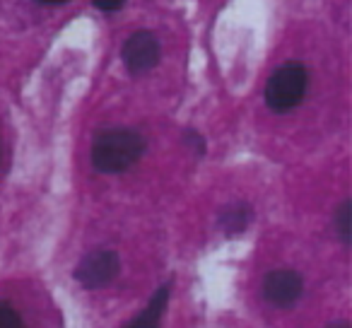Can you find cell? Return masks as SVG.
Segmentation results:
<instances>
[{
  "label": "cell",
  "mask_w": 352,
  "mask_h": 328,
  "mask_svg": "<svg viewBox=\"0 0 352 328\" xmlns=\"http://www.w3.org/2000/svg\"><path fill=\"white\" fill-rule=\"evenodd\" d=\"M123 63L131 73H147L160 63V41L150 32H135L123 44Z\"/></svg>",
  "instance_id": "obj_5"
},
{
  "label": "cell",
  "mask_w": 352,
  "mask_h": 328,
  "mask_svg": "<svg viewBox=\"0 0 352 328\" xmlns=\"http://www.w3.org/2000/svg\"><path fill=\"white\" fill-rule=\"evenodd\" d=\"M249 222H251V208L244 206V203L225 208L220 215V225L225 227L227 234H239V232H244L249 227Z\"/></svg>",
  "instance_id": "obj_7"
},
{
  "label": "cell",
  "mask_w": 352,
  "mask_h": 328,
  "mask_svg": "<svg viewBox=\"0 0 352 328\" xmlns=\"http://www.w3.org/2000/svg\"><path fill=\"white\" fill-rule=\"evenodd\" d=\"M36 3H41V6H63L68 0H36Z\"/></svg>",
  "instance_id": "obj_11"
},
{
  "label": "cell",
  "mask_w": 352,
  "mask_h": 328,
  "mask_svg": "<svg viewBox=\"0 0 352 328\" xmlns=\"http://www.w3.org/2000/svg\"><path fill=\"white\" fill-rule=\"evenodd\" d=\"M118 268H121V263H118V256L113 254V251H92V254H87L78 263V268H75V280H78L82 287L97 289L111 283V280L116 278Z\"/></svg>",
  "instance_id": "obj_3"
},
{
  "label": "cell",
  "mask_w": 352,
  "mask_h": 328,
  "mask_svg": "<svg viewBox=\"0 0 352 328\" xmlns=\"http://www.w3.org/2000/svg\"><path fill=\"white\" fill-rule=\"evenodd\" d=\"M145 152V140L131 128H107L92 142V164L102 174H121Z\"/></svg>",
  "instance_id": "obj_1"
},
{
  "label": "cell",
  "mask_w": 352,
  "mask_h": 328,
  "mask_svg": "<svg viewBox=\"0 0 352 328\" xmlns=\"http://www.w3.org/2000/svg\"><path fill=\"white\" fill-rule=\"evenodd\" d=\"M0 328H27L25 321L20 318V314L8 302H3V299H0Z\"/></svg>",
  "instance_id": "obj_9"
},
{
  "label": "cell",
  "mask_w": 352,
  "mask_h": 328,
  "mask_svg": "<svg viewBox=\"0 0 352 328\" xmlns=\"http://www.w3.org/2000/svg\"><path fill=\"white\" fill-rule=\"evenodd\" d=\"M307 83L309 78L302 63H285L283 68L270 75L268 85H265V102L278 113L289 111L304 99Z\"/></svg>",
  "instance_id": "obj_2"
},
{
  "label": "cell",
  "mask_w": 352,
  "mask_h": 328,
  "mask_svg": "<svg viewBox=\"0 0 352 328\" xmlns=\"http://www.w3.org/2000/svg\"><path fill=\"white\" fill-rule=\"evenodd\" d=\"M166 299H169V283L162 285V287L157 289L155 297L150 299V304H147L145 311H142L140 316L133 318L126 328H160V318H162V314H164Z\"/></svg>",
  "instance_id": "obj_6"
},
{
  "label": "cell",
  "mask_w": 352,
  "mask_h": 328,
  "mask_svg": "<svg viewBox=\"0 0 352 328\" xmlns=\"http://www.w3.org/2000/svg\"><path fill=\"white\" fill-rule=\"evenodd\" d=\"M333 225H336V232L342 244H350V201H342V206L338 208L336 217H333Z\"/></svg>",
  "instance_id": "obj_8"
},
{
  "label": "cell",
  "mask_w": 352,
  "mask_h": 328,
  "mask_svg": "<svg viewBox=\"0 0 352 328\" xmlns=\"http://www.w3.org/2000/svg\"><path fill=\"white\" fill-rule=\"evenodd\" d=\"M302 275L294 273L289 268H278L270 270L263 280V297L273 307H292L299 297H302Z\"/></svg>",
  "instance_id": "obj_4"
},
{
  "label": "cell",
  "mask_w": 352,
  "mask_h": 328,
  "mask_svg": "<svg viewBox=\"0 0 352 328\" xmlns=\"http://www.w3.org/2000/svg\"><path fill=\"white\" fill-rule=\"evenodd\" d=\"M328 328H350V326H347L345 321H338V323H331V326H328Z\"/></svg>",
  "instance_id": "obj_12"
},
{
  "label": "cell",
  "mask_w": 352,
  "mask_h": 328,
  "mask_svg": "<svg viewBox=\"0 0 352 328\" xmlns=\"http://www.w3.org/2000/svg\"><path fill=\"white\" fill-rule=\"evenodd\" d=\"M92 3L104 12H116V10H121L126 0H92Z\"/></svg>",
  "instance_id": "obj_10"
}]
</instances>
